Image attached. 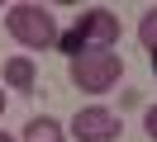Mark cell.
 <instances>
[{
  "mask_svg": "<svg viewBox=\"0 0 157 142\" xmlns=\"http://www.w3.org/2000/svg\"><path fill=\"white\" fill-rule=\"evenodd\" d=\"M152 71H157V57H152Z\"/></svg>",
  "mask_w": 157,
  "mask_h": 142,
  "instance_id": "cell-11",
  "label": "cell"
},
{
  "mask_svg": "<svg viewBox=\"0 0 157 142\" xmlns=\"http://www.w3.org/2000/svg\"><path fill=\"white\" fill-rule=\"evenodd\" d=\"M24 142H67V133H62L57 118H29V128H24Z\"/></svg>",
  "mask_w": 157,
  "mask_h": 142,
  "instance_id": "cell-6",
  "label": "cell"
},
{
  "mask_svg": "<svg viewBox=\"0 0 157 142\" xmlns=\"http://www.w3.org/2000/svg\"><path fill=\"white\" fill-rule=\"evenodd\" d=\"M138 38H143V47L157 57V5L143 9V19H138Z\"/></svg>",
  "mask_w": 157,
  "mask_h": 142,
  "instance_id": "cell-7",
  "label": "cell"
},
{
  "mask_svg": "<svg viewBox=\"0 0 157 142\" xmlns=\"http://www.w3.org/2000/svg\"><path fill=\"white\" fill-rule=\"evenodd\" d=\"M119 76H124L119 52H81L76 62H71V81H76L86 95H105V90H114Z\"/></svg>",
  "mask_w": 157,
  "mask_h": 142,
  "instance_id": "cell-3",
  "label": "cell"
},
{
  "mask_svg": "<svg viewBox=\"0 0 157 142\" xmlns=\"http://www.w3.org/2000/svg\"><path fill=\"white\" fill-rule=\"evenodd\" d=\"M0 142H14V137H5V133H0Z\"/></svg>",
  "mask_w": 157,
  "mask_h": 142,
  "instance_id": "cell-10",
  "label": "cell"
},
{
  "mask_svg": "<svg viewBox=\"0 0 157 142\" xmlns=\"http://www.w3.org/2000/svg\"><path fill=\"white\" fill-rule=\"evenodd\" d=\"M5 24H10V33H14V43H24V47H52L57 43V24H52V14L43 5H33V0H19V5H10L5 9Z\"/></svg>",
  "mask_w": 157,
  "mask_h": 142,
  "instance_id": "cell-2",
  "label": "cell"
},
{
  "mask_svg": "<svg viewBox=\"0 0 157 142\" xmlns=\"http://www.w3.org/2000/svg\"><path fill=\"white\" fill-rule=\"evenodd\" d=\"M33 81H38V66H33L29 57H10V62H5V85H10V90L29 95V90H33Z\"/></svg>",
  "mask_w": 157,
  "mask_h": 142,
  "instance_id": "cell-5",
  "label": "cell"
},
{
  "mask_svg": "<svg viewBox=\"0 0 157 142\" xmlns=\"http://www.w3.org/2000/svg\"><path fill=\"white\" fill-rule=\"evenodd\" d=\"M0 114H5V90H0Z\"/></svg>",
  "mask_w": 157,
  "mask_h": 142,
  "instance_id": "cell-9",
  "label": "cell"
},
{
  "mask_svg": "<svg viewBox=\"0 0 157 142\" xmlns=\"http://www.w3.org/2000/svg\"><path fill=\"white\" fill-rule=\"evenodd\" d=\"M114 43H119V14L105 9V5L86 9V14L57 38V47L71 57V62H76L81 52H114Z\"/></svg>",
  "mask_w": 157,
  "mask_h": 142,
  "instance_id": "cell-1",
  "label": "cell"
},
{
  "mask_svg": "<svg viewBox=\"0 0 157 142\" xmlns=\"http://www.w3.org/2000/svg\"><path fill=\"white\" fill-rule=\"evenodd\" d=\"M119 128H124L119 114L114 109H100V104L76 109V118H71V137H81V142H114Z\"/></svg>",
  "mask_w": 157,
  "mask_h": 142,
  "instance_id": "cell-4",
  "label": "cell"
},
{
  "mask_svg": "<svg viewBox=\"0 0 157 142\" xmlns=\"http://www.w3.org/2000/svg\"><path fill=\"white\" fill-rule=\"evenodd\" d=\"M143 128H147V137L157 142V104H152V109H147V118H143Z\"/></svg>",
  "mask_w": 157,
  "mask_h": 142,
  "instance_id": "cell-8",
  "label": "cell"
}]
</instances>
